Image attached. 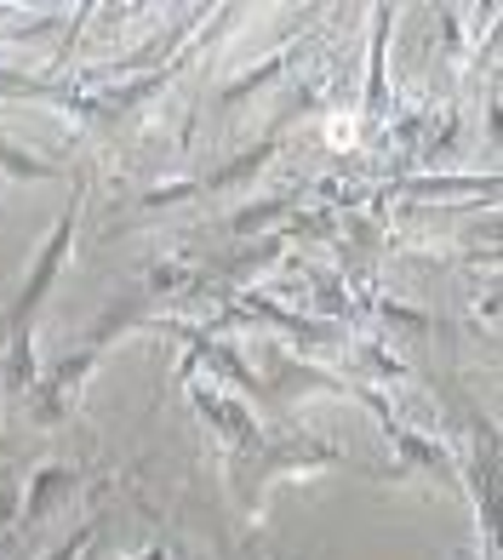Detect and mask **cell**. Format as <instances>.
<instances>
[{
  "label": "cell",
  "instance_id": "obj_1",
  "mask_svg": "<svg viewBox=\"0 0 503 560\" xmlns=\"http://www.w3.org/2000/svg\"><path fill=\"white\" fill-rule=\"evenodd\" d=\"M343 464H349V457L332 441H320V435H281V441H264L258 435L252 446L223 457V480H230L235 503L246 509V521H264V503H269V492L281 487V480L332 475Z\"/></svg>",
  "mask_w": 503,
  "mask_h": 560
},
{
  "label": "cell",
  "instance_id": "obj_2",
  "mask_svg": "<svg viewBox=\"0 0 503 560\" xmlns=\"http://www.w3.org/2000/svg\"><path fill=\"white\" fill-rule=\"evenodd\" d=\"M81 189H86V177H81ZM81 189H74V200L63 207V218L52 223V235H46L35 269L23 275V292L7 303V315H0V349H7L12 338H35L46 298H52V287L63 280V264H69V252H74V218H81Z\"/></svg>",
  "mask_w": 503,
  "mask_h": 560
},
{
  "label": "cell",
  "instance_id": "obj_3",
  "mask_svg": "<svg viewBox=\"0 0 503 560\" xmlns=\"http://www.w3.org/2000/svg\"><path fill=\"white\" fill-rule=\"evenodd\" d=\"M104 354H109V343H97V338H81L69 354H58V361L35 377L30 400H23L30 423H35V429H63L74 412H81V395H86V384H92V372L104 366Z\"/></svg>",
  "mask_w": 503,
  "mask_h": 560
},
{
  "label": "cell",
  "instance_id": "obj_4",
  "mask_svg": "<svg viewBox=\"0 0 503 560\" xmlns=\"http://www.w3.org/2000/svg\"><path fill=\"white\" fill-rule=\"evenodd\" d=\"M184 384H189V406H195V412H200V418L212 423V435H218L223 457L258 441V418H252V406H246L241 395L218 389L212 377H184Z\"/></svg>",
  "mask_w": 503,
  "mask_h": 560
},
{
  "label": "cell",
  "instance_id": "obj_5",
  "mask_svg": "<svg viewBox=\"0 0 503 560\" xmlns=\"http://www.w3.org/2000/svg\"><path fill=\"white\" fill-rule=\"evenodd\" d=\"M86 492V469L81 464H40L30 475V487H23V515L17 526H46L52 515L74 509V498Z\"/></svg>",
  "mask_w": 503,
  "mask_h": 560
},
{
  "label": "cell",
  "instance_id": "obj_6",
  "mask_svg": "<svg viewBox=\"0 0 503 560\" xmlns=\"http://www.w3.org/2000/svg\"><path fill=\"white\" fill-rule=\"evenodd\" d=\"M0 172L23 184V177H58L63 166H58V161H40V155H30V149L12 143V138H0Z\"/></svg>",
  "mask_w": 503,
  "mask_h": 560
},
{
  "label": "cell",
  "instance_id": "obj_7",
  "mask_svg": "<svg viewBox=\"0 0 503 560\" xmlns=\"http://www.w3.org/2000/svg\"><path fill=\"white\" fill-rule=\"evenodd\" d=\"M17 515H23V475L17 469H0V544L12 538Z\"/></svg>",
  "mask_w": 503,
  "mask_h": 560
},
{
  "label": "cell",
  "instance_id": "obj_8",
  "mask_svg": "<svg viewBox=\"0 0 503 560\" xmlns=\"http://www.w3.org/2000/svg\"><path fill=\"white\" fill-rule=\"evenodd\" d=\"M0 97H74V92H63L58 81H35V74L0 69Z\"/></svg>",
  "mask_w": 503,
  "mask_h": 560
},
{
  "label": "cell",
  "instance_id": "obj_9",
  "mask_svg": "<svg viewBox=\"0 0 503 560\" xmlns=\"http://www.w3.org/2000/svg\"><path fill=\"white\" fill-rule=\"evenodd\" d=\"M286 212H292V200L281 195V200H264V207H241V212L230 218V229H235V235H252V229H264V223L286 218Z\"/></svg>",
  "mask_w": 503,
  "mask_h": 560
},
{
  "label": "cell",
  "instance_id": "obj_10",
  "mask_svg": "<svg viewBox=\"0 0 503 560\" xmlns=\"http://www.w3.org/2000/svg\"><path fill=\"white\" fill-rule=\"evenodd\" d=\"M377 315H384L389 332H407V338H423V332H430V315H423V310H407V303H377Z\"/></svg>",
  "mask_w": 503,
  "mask_h": 560
},
{
  "label": "cell",
  "instance_id": "obj_11",
  "mask_svg": "<svg viewBox=\"0 0 503 560\" xmlns=\"http://www.w3.org/2000/svg\"><path fill=\"white\" fill-rule=\"evenodd\" d=\"M97 526H104V521H97V515H92V521H81V526H74V532H69L63 544H52V549H46L40 560H81V555H86V544L97 538Z\"/></svg>",
  "mask_w": 503,
  "mask_h": 560
},
{
  "label": "cell",
  "instance_id": "obj_12",
  "mask_svg": "<svg viewBox=\"0 0 503 560\" xmlns=\"http://www.w3.org/2000/svg\"><path fill=\"white\" fill-rule=\"evenodd\" d=\"M132 560H189V555H178L172 544H155V549H143V555H132Z\"/></svg>",
  "mask_w": 503,
  "mask_h": 560
},
{
  "label": "cell",
  "instance_id": "obj_13",
  "mask_svg": "<svg viewBox=\"0 0 503 560\" xmlns=\"http://www.w3.org/2000/svg\"><path fill=\"white\" fill-rule=\"evenodd\" d=\"M464 560H475V555H464Z\"/></svg>",
  "mask_w": 503,
  "mask_h": 560
}]
</instances>
